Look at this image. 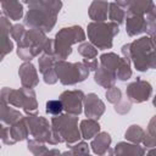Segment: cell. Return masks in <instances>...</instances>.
Instances as JSON below:
<instances>
[{"mask_svg": "<svg viewBox=\"0 0 156 156\" xmlns=\"http://www.w3.org/2000/svg\"><path fill=\"white\" fill-rule=\"evenodd\" d=\"M62 111V104L61 101H57V100H51V101H48L46 104V112L50 113V115H57Z\"/></svg>", "mask_w": 156, "mask_h": 156, "instance_id": "6da1fadb", "label": "cell"}]
</instances>
